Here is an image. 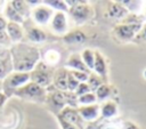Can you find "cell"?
<instances>
[{
	"label": "cell",
	"mask_w": 146,
	"mask_h": 129,
	"mask_svg": "<svg viewBox=\"0 0 146 129\" xmlns=\"http://www.w3.org/2000/svg\"><path fill=\"white\" fill-rule=\"evenodd\" d=\"M0 91H2V81L0 80Z\"/></svg>",
	"instance_id": "39"
},
{
	"label": "cell",
	"mask_w": 146,
	"mask_h": 129,
	"mask_svg": "<svg viewBox=\"0 0 146 129\" xmlns=\"http://www.w3.org/2000/svg\"><path fill=\"white\" fill-rule=\"evenodd\" d=\"M92 72L97 74L99 78H102L105 83H107V78H108L107 62H106L105 56L98 50H95V63H94Z\"/></svg>",
	"instance_id": "12"
},
{
	"label": "cell",
	"mask_w": 146,
	"mask_h": 129,
	"mask_svg": "<svg viewBox=\"0 0 146 129\" xmlns=\"http://www.w3.org/2000/svg\"><path fill=\"white\" fill-rule=\"evenodd\" d=\"M9 2L11 5V7L17 11V14L21 15L24 19H27L31 17L32 8L27 3V1H25V0H11Z\"/></svg>",
	"instance_id": "21"
},
{
	"label": "cell",
	"mask_w": 146,
	"mask_h": 129,
	"mask_svg": "<svg viewBox=\"0 0 146 129\" xmlns=\"http://www.w3.org/2000/svg\"><path fill=\"white\" fill-rule=\"evenodd\" d=\"M47 89V97L44 100V105L47 110L52 113L55 116H57L64 107H66V100L64 96V91H59L55 89L51 84L46 88Z\"/></svg>",
	"instance_id": "6"
},
{
	"label": "cell",
	"mask_w": 146,
	"mask_h": 129,
	"mask_svg": "<svg viewBox=\"0 0 146 129\" xmlns=\"http://www.w3.org/2000/svg\"><path fill=\"white\" fill-rule=\"evenodd\" d=\"M119 113V107L114 100H105L100 105V116L103 119H111L116 116Z\"/></svg>",
	"instance_id": "20"
},
{
	"label": "cell",
	"mask_w": 146,
	"mask_h": 129,
	"mask_svg": "<svg viewBox=\"0 0 146 129\" xmlns=\"http://www.w3.org/2000/svg\"><path fill=\"white\" fill-rule=\"evenodd\" d=\"M79 81L76 80V79H74L73 78V75L70 73V71H68V76H67V90L68 91H75V89L78 88V86H79Z\"/></svg>",
	"instance_id": "30"
},
{
	"label": "cell",
	"mask_w": 146,
	"mask_h": 129,
	"mask_svg": "<svg viewBox=\"0 0 146 129\" xmlns=\"http://www.w3.org/2000/svg\"><path fill=\"white\" fill-rule=\"evenodd\" d=\"M143 75H144V78H145V79H146V68H145V70H144V72H143Z\"/></svg>",
	"instance_id": "38"
},
{
	"label": "cell",
	"mask_w": 146,
	"mask_h": 129,
	"mask_svg": "<svg viewBox=\"0 0 146 129\" xmlns=\"http://www.w3.org/2000/svg\"><path fill=\"white\" fill-rule=\"evenodd\" d=\"M90 91H91V90H90L89 86L87 84V82H80V83H79V86H78V88L75 89L74 94L79 97V96H82V95L88 94V92H90Z\"/></svg>",
	"instance_id": "31"
},
{
	"label": "cell",
	"mask_w": 146,
	"mask_h": 129,
	"mask_svg": "<svg viewBox=\"0 0 146 129\" xmlns=\"http://www.w3.org/2000/svg\"><path fill=\"white\" fill-rule=\"evenodd\" d=\"M3 17L7 19V22H11V23H17V24H23V22L25 21L21 15L17 14V11L11 7L10 2L8 1L5 6L3 9Z\"/></svg>",
	"instance_id": "22"
},
{
	"label": "cell",
	"mask_w": 146,
	"mask_h": 129,
	"mask_svg": "<svg viewBox=\"0 0 146 129\" xmlns=\"http://www.w3.org/2000/svg\"><path fill=\"white\" fill-rule=\"evenodd\" d=\"M96 103H98V102H97L95 92H92V91L78 97V105L79 106L80 105H92V104H96Z\"/></svg>",
	"instance_id": "27"
},
{
	"label": "cell",
	"mask_w": 146,
	"mask_h": 129,
	"mask_svg": "<svg viewBox=\"0 0 146 129\" xmlns=\"http://www.w3.org/2000/svg\"><path fill=\"white\" fill-rule=\"evenodd\" d=\"M144 23H129V22H123L117 24L113 29L114 35L120 40V41H133L135 37L141 29Z\"/></svg>",
	"instance_id": "7"
},
{
	"label": "cell",
	"mask_w": 146,
	"mask_h": 129,
	"mask_svg": "<svg viewBox=\"0 0 146 129\" xmlns=\"http://www.w3.org/2000/svg\"><path fill=\"white\" fill-rule=\"evenodd\" d=\"M76 110L84 122H94L100 115V105L98 103L92 105H80Z\"/></svg>",
	"instance_id": "13"
},
{
	"label": "cell",
	"mask_w": 146,
	"mask_h": 129,
	"mask_svg": "<svg viewBox=\"0 0 146 129\" xmlns=\"http://www.w3.org/2000/svg\"><path fill=\"white\" fill-rule=\"evenodd\" d=\"M64 67L67 70H73V71H81V72H86V73H91V71L84 65L80 53H72L68 58L66 59Z\"/></svg>",
	"instance_id": "17"
},
{
	"label": "cell",
	"mask_w": 146,
	"mask_h": 129,
	"mask_svg": "<svg viewBox=\"0 0 146 129\" xmlns=\"http://www.w3.org/2000/svg\"><path fill=\"white\" fill-rule=\"evenodd\" d=\"M70 73L73 75L74 79H76L79 82H87L88 76L90 73H86V72H81V71H73V70H68Z\"/></svg>",
	"instance_id": "29"
},
{
	"label": "cell",
	"mask_w": 146,
	"mask_h": 129,
	"mask_svg": "<svg viewBox=\"0 0 146 129\" xmlns=\"http://www.w3.org/2000/svg\"><path fill=\"white\" fill-rule=\"evenodd\" d=\"M7 19L3 17V15H0V31H3V30H6V27H7Z\"/></svg>",
	"instance_id": "35"
},
{
	"label": "cell",
	"mask_w": 146,
	"mask_h": 129,
	"mask_svg": "<svg viewBox=\"0 0 146 129\" xmlns=\"http://www.w3.org/2000/svg\"><path fill=\"white\" fill-rule=\"evenodd\" d=\"M50 27L51 31L56 34L64 35L68 31V24H67V16L66 13L63 11H55L51 19H50Z\"/></svg>",
	"instance_id": "10"
},
{
	"label": "cell",
	"mask_w": 146,
	"mask_h": 129,
	"mask_svg": "<svg viewBox=\"0 0 146 129\" xmlns=\"http://www.w3.org/2000/svg\"><path fill=\"white\" fill-rule=\"evenodd\" d=\"M103 83H105V82H104L103 79L99 78L97 74H95L94 72H91V73L89 74L88 80H87V84L89 86V88H90V90H91L92 92H95L96 89H97L100 84H103Z\"/></svg>",
	"instance_id": "26"
},
{
	"label": "cell",
	"mask_w": 146,
	"mask_h": 129,
	"mask_svg": "<svg viewBox=\"0 0 146 129\" xmlns=\"http://www.w3.org/2000/svg\"><path fill=\"white\" fill-rule=\"evenodd\" d=\"M63 41L68 45H81L87 41L86 33L80 29H73L71 31H67L63 37Z\"/></svg>",
	"instance_id": "18"
},
{
	"label": "cell",
	"mask_w": 146,
	"mask_h": 129,
	"mask_svg": "<svg viewBox=\"0 0 146 129\" xmlns=\"http://www.w3.org/2000/svg\"><path fill=\"white\" fill-rule=\"evenodd\" d=\"M13 42L10 41L6 30L0 31V48H10Z\"/></svg>",
	"instance_id": "28"
},
{
	"label": "cell",
	"mask_w": 146,
	"mask_h": 129,
	"mask_svg": "<svg viewBox=\"0 0 146 129\" xmlns=\"http://www.w3.org/2000/svg\"><path fill=\"white\" fill-rule=\"evenodd\" d=\"M6 32H7L9 39H10V41L13 43L21 42L24 39V31H23L22 24L8 22L7 23V27H6Z\"/></svg>",
	"instance_id": "19"
},
{
	"label": "cell",
	"mask_w": 146,
	"mask_h": 129,
	"mask_svg": "<svg viewBox=\"0 0 146 129\" xmlns=\"http://www.w3.org/2000/svg\"><path fill=\"white\" fill-rule=\"evenodd\" d=\"M22 26H23V31H24V37L29 41H31L32 43L44 42L47 40V38H48L46 31L41 26H39L35 23H33L31 21V18L25 19L23 22Z\"/></svg>",
	"instance_id": "8"
},
{
	"label": "cell",
	"mask_w": 146,
	"mask_h": 129,
	"mask_svg": "<svg viewBox=\"0 0 146 129\" xmlns=\"http://www.w3.org/2000/svg\"><path fill=\"white\" fill-rule=\"evenodd\" d=\"M55 11L50 7H48L47 5L41 2L40 5H38L34 8H32V13H31V17L30 18L36 25L43 26V25H47L48 23H50V19L52 17Z\"/></svg>",
	"instance_id": "9"
},
{
	"label": "cell",
	"mask_w": 146,
	"mask_h": 129,
	"mask_svg": "<svg viewBox=\"0 0 146 129\" xmlns=\"http://www.w3.org/2000/svg\"><path fill=\"white\" fill-rule=\"evenodd\" d=\"M43 3L47 5L48 7H50L54 11H63L66 14L68 11V6L63 0H46V1H43Z\"/></svg>",
	"instance_id": "25"
},
{
	"label": "cell",
	"mask_w": 146,
	"mask_h": 129,
	"mask_svg": "<svg viewBox=\"0 0 146 129\" xmlns=\"http://www.w3.org/2000/svg\"><path fill=\"white\" fill-rule=\"evenodd\" d=\"M135 42H146V23L143 24L141 29L137 33V35L133 39Z\"/></svg>",
	"instance_id": "32"
},
{
	"label": "cell",
	"mask_w": 146,
	"mask_h": 129,
	"mask_svg": "<svg viewBox=\"0 0 146 129\" xmlns=\"http://www.w3.org/2000/svg\"><path fill=\"white\" fill-rule=\"evenodd\" d=\"M14 71L9 48H0V80L2 81Z\"/></svg>",
	"instance_id": "14"
},
{
	"label": "cell",
	"mask_w": 146,
	"mask_h": 129,
	"mask_svg": "<svg viewBox=\"0 0 146 129\" xmlns=\"http://www.w3.org/2000/svg\"><path fill=\"white\" fill-rule=\"evenodd\" d=\"M67 76H68L67 68H65L64 66L57 67L54 72L51 86L59 91H68L67 90Z\"/></svg>",
	"instance_id": "15"
},
{
	"label": "cell",
	"mask_w": 146,
	"mask_h": 129,
	"mask_svg": "<svg viewBox=\"0 0 146 129\" xmlns=\"http://www.w3.org/2000/svg\"><path fill=\"white\" fill-rule=\"evenodd\" d=\"M122 129H139V127L132 121H124Z\"/></svg>",
	"instance_id": "34"
},
{
	"label": "cell",
	"mask_w": 146,
	"mask_h": 129,
	"mask_svg": "<svg viewBox=\"0 0 146 129\" xmlns=\"http://www.w3.org/2000/svg\"><path fill=\"white\" fill-rule=\"evenodd\" d=\"M56 119H57V122H58V124H59L60 129H78L76 127H74L73 124H71V123L66 122L65 120H63V119H62V118H59V116H56Z\"/></svg>",
	"instance_id": "33"
},
{
	"label": "cell",
	"mask_w": 146,
	"mask_h": 129,
	"mask_svg": "<svg viewBox=\"0 0 146 129\" xmlns=\"http://www.w3.org/2000/svg\"><path fill=\"white\" fill-rule=\"evenodd\" d=\"M112 92H113V86L108 84V82L100 84V86L96 89V91H95L97 102H105V100H108V98L111 97Z\"/></svg>",
	"instance_id": "23"
},
{
	"label": "cell",
	"mask_w": 146,
	"mask_h": 129,
	"mask_svg": "<svg viewBox=\"0 0 146 129\" xmlns=\"http://www.w3.org/2000/svg\"><path fill=\"white\" fill-rule=\"evenodd\" d=\"M9 51L11 55L14 71L16 72L30 73L41 61L39 48L26 41L13 43L9 48Z\"/></svg>",
	"instance_id": "1"
},
{
	"label": "cell",
	"mask_w": 146,
	"mask_h": 129,
	"mask_svg": "<svg viewBox=\"0 0 146 129\" xmlns=\"http://www.w3.org/2000/svg\"><path fill=\"white\" fill-rule=\"evenodd\" d=\"M59 118H62L63 120H65L66 122L73 124L74 127H76L78 129H84V121L83 119L80 116L79 112L76 108L74 107H70V106H66L63 108V111L57 115Z\"/></svg>",
	"instance_id": "11"
},
{
	"label": "cell",
	"mask_w": 146,
	"mask_h": 129,
	"mask_svg": "<svg viewBox=\"0 0 146 129\" xmlns=\"http://www.w3.org/2000/svg\"><path fill=\"white\" fill-rule=\"evenodd\" d=\"M67 14L76 25H83L94 17L95 11L92 6L87 1H79L76 5L68 7Z\"/></svg>",
	"instance_id": "5"
},
{
	"label": "cell",
	"mask_w": 146,
	"mask_h": 129,
	"mask_svg": "<svg viewBox=\"0 0 146 129\" xmlns=\"http://www.w3.org/2000/svg\"><path fill=\"white\" fill-rule=\"evenodd\" d=\"M29 81H30V73L13 71L2 80V92L7 96V98H10L11 96H14L17 89H19Z\"/></svg>",
	"instance_id": "4"
},
{
	"label": "cell",
	"mask_w": 146,
	"mask_h": 129,
	"mask_svg": "<svg viewBox=\"0 0 146 129\" xmlns=\"http://www.w3.org/2000/svg\"><path fill=\"white\" fill-rule=\"evenodd\" d=\"M103 129H120V128H117L116 126H107V127H104Z\"/></svg>",
	"instance_id": "37"
},
{
	"label": "cell",
	"mask_w": 146,
	"mask_h": 129,
	"mask_svg": "<svg viewBox=\"0 0 146 129\" xmlns=\"http://www.w3.org/2000/svg\"><path fill=\"white\" fill-rule=\"evenodd\" d=\"M7 99H8L7 96L2 91H0V108L2 107V105H5V103L7 102Z\"/></svg>",
	"instance_id": "36"
},
{
	"label": "cell",
	"mask_w": 146,
	"mask_h": 129,
	"mask_svg": "<svg viewBox=\"0 0 146 129\" xmlns=\"http://www.w3.org/2000/svg\"><path fill=\"white\" fill-rule=\"evenodd\" d=\"M81 58L84 63V65L92 72L94 68V63H95V50L90 49V48H86L82 50V53H80Z\"/></svg>",
	"instance_id": "24"
},
{
	"label": "cell",
	"mask_w": 146,
	"mask_h": 129,
	"mask_svg": "<svg viewBox=\"0 0 146 129\" xmlns=\"http://www.w3.org/2000/svg\"><path fill=\"white\" fill-rule=\"evenodd\" d=\"M55 67L48 65L44 61H40L34 68L30 72V81L47 88L51 84L52 82V76H54V72H55Z\"/></svg>",
	"instance_id": "3"
},
{
	"label": "cell",
	"mask_w": 146,
	"mask_h": 129,
	"mask_svg": "<svg viewBox=\"0 0 146 129\" xmlns=\"http://www.w3.org/2000/svg\"><path fill=\"white\" fill-rule=\"evenodd\" d=\"M106 13H107L108 17L115 18V19H122V21L130 14L121 1H111V2H108L107 8H106Z\"/></svg>",
	"instance_id": "16"
},
{
	"label": "cell",
	"mask_w": 146,
	"mask_h": 129,
	"mask_svg": "<svg viewBox=\"0 0 146 129\" xmlns=\"http://www.w3.org/2000/svg\"><path fill=\"white\" fill-rule=\"evenodd\" d=\"M14 96L24 100H29L38 104H44V100L47 97V89L32 81H29L27 83L22 86L19 89H17Z\"/></svg>",
	"instance_id": "2"
}]
</instances>
